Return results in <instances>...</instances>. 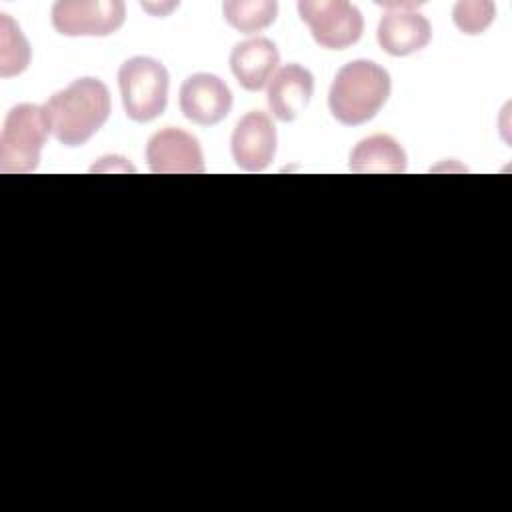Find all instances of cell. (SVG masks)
<instances>
[{"instance_id":"obj_1","label":"cell","mask_w":512,"mask_h":512,"mask_svg":"<svg viewBox=\"0 0 512 512\" xmlns=\"http://www.w3.org/2000/svg\"><path fill=\"white\" fill-rule=\"evenodd\" d=\"M52 136L76 148L86 144L110 116L108 86L92 76L78 78L66 88L54 92L44 104Z\"/></svg>"},{"instance_id":"obj_2","label":"cell","mask_w":512,"mask_h":512,"mask_svg":"<svg viewBox=\"0 0 512 512\" xmlns=\"http://www.w3.org/2000/svg\"><path fill=\"white\" fill-rule=\"evenodd\" d=\"M390 74L372 60L344 64L330 86L328 108L344 126H358L372 120L390 96Z\"/></svg>"},{"instance_id":"obj_3","label":"cell","mask_w":512,"mask_h":512,"mask_svg":"<svg viewBox=\"0 0 512 512\" xmlns=\"http://www.w3.org/2000/svg\"><path fill=\"white\" fill-rule=\"evenodd\" d=\"M50 134L44 106L16 104L4 118L0 134V170L28 174L38 168Z\"/></svg>"},{"instance_id":"obj_4","label":"cell","mask_w":512,"mask_h":512,"mask_svg":"<svg viewBox=\"0 0 512 512\" xmlns=\"http://www.w3.org/2000/svg\"><path fill=\"white\" fill-rule=\"evenodd\" d=\"M168 86L166 66L150 56H132L118 70L124 112L134 122H150L166 110Z\"/></svg>"},{"instance_id":"obj_5","label":"cell","mask_w":512,"mask_h":512,"mask_svg":"<svg viewBox=\"0 0 512 512\" xmlns=\"http://www.w3.org/2000/svg\"><path fill=\"white\" fill-rule=\"evenodd\" d=\"M298 12L314 42L328 50H344L364 32L362 12L344 0H302Z\"/></svg>"},{"instance_id":"obj_6","label":"cell","mask_w":512,"mask_h":512,"mask_svg":"<svg viewBox=\"0 0 512 512\" xmlns=\"http://www.w3.org/2000/svg\"><path fill=\"white\" fill-rule=\"evenodd\" d=\"M50 18L62 36H110L122 28L126 4L122 0H58Z\"/></svg>"},{"instance_id":"obj_7","label":"cell","mask_w":512,"mask_h":512,"mask_svg":"<svg viewBox=\"0 0 512 512\" xmlns=\"http://www.w3.org/2000/svg\"><path fill=\"white\" fill-rule=\"evenodd\" d=\"M146 162L154 174H202L204 154L196 136L180 128H162L146 144Z\"/></svg>"},{"instance_id":"obj_8","label":"cell","mask_w":512,"mask_h":512,"mask_svg":"<svg viewBox=\"0 0 512 512\" xmlns=\"http://www.w3.org/2000/svg\"><path fill=\"white\" fill-rule=\"evenodd\" d=\"M182 114L198 126L222 122L232 108V92L216 74L196 72L188 76L178 94Z\"/></svg>"},{"instance_id":"obj_9","label":"cell","mask_w":512,"mask_h":512,"mask_svg":"<svg viewBox=\"0 0 512 512\" xmlns=\"http://www.w3.org/2000/svg\"><path fill=\"white\" fill-rule=\"evenodd\" d=\"M276 140V126L270 116L250 110L238 120L232 132V158L246 172H262L274 160Z\"/></svg>"},{"instance_id":"obj_10","label":"cell","mask_w":512,"mask_h":512,"mask_svg":"<svg viewBox=\"0 0 512 512\" xmlns=\"http://www.w3.org/2000/svg\"><path fill=\"white\" fill-rule=\"evenodd\" d=\"M376 38L390 56H410L428 46L432 26L416 10H388L378 22Z\"/></svg>"},{"instance_id":"obj_11","label":"cell","mask_w":512,"mask_h":512,"mask_svg":"<svg viewBox=\"0 0 512 512\" xmlns=\"http://www.w3.org/2000/svg\"><path fill=\"white\" fill-rule=\"evenodd\" d=\"M314 94V76L300 64L282 66L268 82V106L280 122H292Z\"/></svg>"},{"instance_id":"obj_12","label":"cell","mask_w":512,"mask_h":512,"mask_svg":"<svg viewBox=\"0 0 512 512\" xmlns=\"http://www.w3.org/2000/svg\"><path fill=\"white\" fill-rule=\"evenodd\" d=\"M280 62L276 44L268 38L238 42L230 52V70L244 90L258 92L270 80Z\"/></svg>"},{"instance_id":"obj_13","label":"cell","mask_w":512,"mask_h":512,"mask_svg":"<svg viewBox=\"0 0 512 512\" xmlns=\"http://www.w3.org/2000/svg\"><path fill=\"white\" fill-rule=\"evenodd\" d=\"M350 170L356 174H400L406 170V152L392 136L374 134L354 146Z\"/></svg>"},{"instance_id":"obj_14","label":"cell","mask_w":512,"mask_h":512,"mask_svg":"<svg viewBox=\"0 0 512 512\" xmlns=\"http://www.w3.org/2000/svg\"><path fill=\"white\" fill-rule=\"evenodd\" d=\"M224 20L242 34H254L268 28L278 16L276 0H226L222 4Z\"/></svg>"},{"instance_id":"obj_15","label":"cell","mask_w":512,"mask_h":512,"mask_svg":"<svg viewBox=\"0 0 512 512\" xmlns=\"http://www.w3.org/2000/svg\"><path fill=\"white\" fill-rule=\"evenodd\" d=\"M30 64V44L20 32V26L0 14V76H18Z\"/></svg>"},{"instance_id":"obj_16","label":"cell","mask_w":512,"mask_h":512,"mask_svg":"<svg viewBox=\"0 0 512 512\" xmlns=\"http://www.w3.org/2000/svg\"><path fill=\"white\" fill-rule=\"evenodd\" d=\"M494 16L496 6L488 0H464L458 2L452 10V20L456 28L470 36L482 34L492 24Z\"/></svg>"}]
</instances>
